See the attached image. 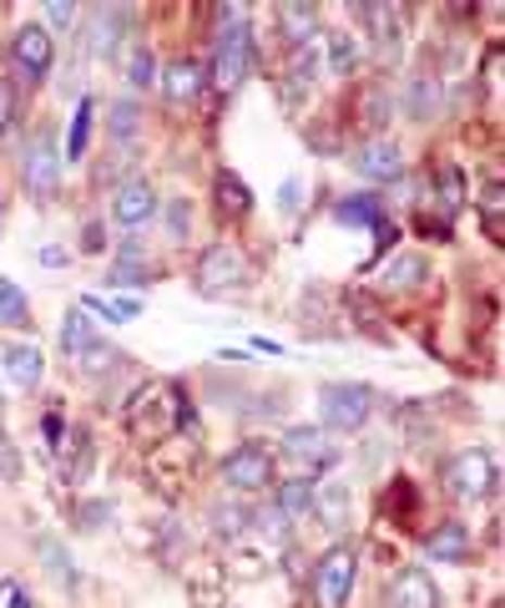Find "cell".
I'll return each instance as SVG.
<instances>
[{"instance_id": "32", "label": "cell", "mask_w": 505, "mask_h": 608, "mask_svg": "<svg viewBox=\"0 0 505 608\" xmlns=\"http://www.w3.org/2000/svg\"><path fill=\"white\" fill-rule=\"evenodd\" d=\"M217 528L238 537V533L248 528V512H243V507H217Z\"/></svg>"}, {"instance_id": "34", "label": "cell", "mask_w": 505, "mask_h": 608, "mask_svg": "<svg viewBox=\"0 0 505 608\" xmlns=\"http://www.w3.org/2000/svg\"><path fill=\"white\" fill-rule=\"evenodd\" d=\"M46 21H51V26H76V5L72 0H56V5L46 11Z\"/></svg>"}, {"instance_id": "1", "label": "cell", "mask_w": 505, "mask_h": 608, "mask_svg": "<svg viewBox=\"0 0 505 608\" xmlns=\"http://www.w3.org/2000/svg\"><path fill=\"white\" fill-rule=\"evenodd\" d=\"M248 57H253L248 11L243 5H223V11H217V46H213V82L217 87H238L248 76Z\"/></svg>"}, {"instance_id": "20", "label": "cell", "mask_w": 505, "mask_h": 608, "mask_svg": "<svg viewBox=\"0 0 505 608\" xmlns=\"http://www.w3.org/2000/svg\"><path fill=\"white\" fill-rule=\"evenodd\" d=\"M278 26H283V36H289V41H314V30H318V11L314 5H283V11H278Z\"/></svg>"}, {"instance_id": "30", "label": "cell", "mask_w": 505, "mask_h": 608, "mask_svg": "<svg viewBox=\"0 0 505 608\" xmlns=\"http://www.w3.org/2000/svg\"><path fill=\"white\" fill-rule=\"evenodd\" d=\"M217 194H223V208H232V213H248V188L238 178H228V173H223V178H217Z\"/></svg>"}, {"instance_id": "14", "label": "cell", "mask_w": 505, "mask_h": 608, "mask_svg": "<svg viewBox=\"0 0 505 608\" xmlns=\"http://www.w3.org/2000/svg\"><path fill=\"white\" fill-rule=\"evenodd\" d=\"M283 451H289L293 461H303V467H318V461H329V431L324 426H289L283 431Z\"/></svg>"}, {"instance_id": "17", "label": "cell", "mask_w": 505, "mask_h": 608, "mask_svg": "<svg viewBox=\"0 0 505 608\" xmlns=\"http://www.w3.org/2000/svg\"><path fill=\"white\" fill-rule=\"evenodd\" d=\"M425 274H430V269H425L419 253H394L379 280H384V289H415V284H425Z\"/></svg>"}, {"instance_id": "23", "label": "cell", "mask_w": 505, "mask_h": 608, "mask_svg": "<svg viewBox=\"0 0 505 608\" xmlns=\"http://www.w3.org/2000/svg\"><path fill=\"white\" fill-rule=\"evenodd\" d=\"M278 512L283 518H303V512H314V482H283L278 487Z\"/></svg>"}, {"instance_id": "13", "label": "cell", "mask_w": 505, "mask_h": 608, "mask_svg": "<svg viewBox=\"0 0 505 608\" xmlns=\"http://www.w3.org/2000/svg\"><path fill=\"white\" fill-rule=\"evenodd\" d=\"M390 608H440V588L425 568H404L390 588Z\"/></svg>"}, {"instance_id": "11", "label": "cell", "mask_w": 505, "mask_h": 608, "mask_svg": "<svg viewBox=\"0 0 505 608\" xmlns=\"http://www.w3.org/2000/svg\"><path fill=\"white\" fill-rule=\"evenodd\" d=\"M152 208H157V194H152V183L147 178H131L116 188L112 198V219L122 223V228H137V223L152 219Z\"/></svg>"}, {"instance_id": "19", "label": "cell", "mask_w": 505, "mask_h": 608, "mask_svg": "<svg viewBox=\"0 0 505 608\" xmlns=\"http://www.w3.org/2000/svg\"><path fill=\"white\" fill-rule=\"evenodd\" d=\"M359 61H364L359 36H354V30H333V36H329V66H333V72L349 76Z\"/></svg>"}, {"instance_id": "5", "label": "cell", "mask_w": 505, "mask_h": 608, "mask_svg": "<svg viewBox=\"0 0 505 608\" xmlns=\"http://www.w3.org/2000/svg\"><path fill=\"white\" fill-rule=\"evenodd\" d=\"M445 487L455 492V497H465V502H480V497H491V492H495V457H491V451H480V446L460 451V457L450 461Z\"/></svg>"}, {"instance_id": "6", "label": "cell", "mask_w": 505, "mask_h": 608, "mask_svg": "<svg viewBox=\"0 0 505 608\" xmlns=\"http://www.w3.org/2000/svg\"><path fill=\"white\" fill-rule=\"evenodd\" d=\"M51 57H56V41H51V30L36 26V21H26V26L11 36V61H15V72L30 76V82H41V76L51 72Z\"/></svg>"}, {"instance_id": "35", "label": "cell", "mask_w": 505, "mask_h": 608, "mask_svg": "<svg viewBox=\"0 0 505 608\" xmlns=\"http://www.w3.org/2000/svg\"><path fill=\"white\" fill-rule=\"evenodd\" d=\"M11 107H15V97H11V87L0 82V137H5V127H11Z\"/></svg>"}, {"instance_id": "7", "label": "cell", "mask_w": 505, "mask_h": 608, "mask_svg": "<svg viewBox=\"0 0 505 608\" xmlns=\"http://www.w3.org/2000/svg\"><path fill=\"white\" fill-rule=\"evenodd\" d=\"M223 476H228L232 492H263V487H274V457L263 446H238L223 461Z\"/></svg>"}, {"instance_id": "3", "label": "cell", "mask_w": 505, "mask_h": 608, "mask_svg": "<svg viewBox=\"0 0 505 608\" xmlns=\"http://www.w3.org/2000/svg\"><path fill=\"white\" fill-rule=\"evenodd\" d=\"M253 284V264L238 244H213L198 264V289L202 295H228V289H248Z\"/></svg>"}, {"instance_id": "25", "label": "cell", "mask_w": 505, "mask_h": 608, "mask_svg": "<svg viewBox=\"0 0 505 608\" xmlns=\"http://www.w3.org/2000/svg\"><path fill=\"white\" fill-rule=\"evenodd\" d=\"M112 133H116V142H137V133H142L137 102H112Z\"/></svg>"}, {"instance_id": "37", "label": "cell", "mask_w": 505, "mask_h": 608, "mask_svg": "<svg viewBox=\"0 0 505 608\" xmlns=\"http://www.w3.org/2000/svg\"><path fill=\"white\" fill-rule=\"evenodd\" d=\"M485 213H491V219H495V213H501V188H495V183H491V188H485Z\"/></svg>"}, {"instance_id": "10", "label": "cell", "mask_w": 505, "mask_h": 608, "mask_svg": "<svg viewBox=\"0 0 505 608\" xmlns=\"http://www.w3.org/2000/svg\"><path fill=\"white\" fill-rule=\"evenodd\" d=\"M0 371H5V381H11L15 390H36L41 386V375H46V360H41L36 345L11 340L5 350H0Z\"/></svg>"}, {"instance_id": "4", "label": "cell", "mask_w": 505, "mask_h": 608, "mask_svg": "<svg viewBox=\"0 0 505 608\" xmlns=\"http://www.w3.org/2000/svg\"><path fill=\"white\" fill-rule=\"evenodd\" d=\"M354 573H359V558H354V548H349V543H339V548L324 553V558H318V568H314L318 604H324V608H344L349 594H354Z\"/></svg>"}, {"instance_id": "27", "label": "cell", "mask_w": 505, "mask_h": 608, "mask_svg": "<svg viewBox=\"0 0 505 608\" xmlns=\"http://www.w3.org/2000/svg\"><path fill=\"white\" fill-rule=\"evenodd\" d=\"M87 133H91V102H76V117H72V137H66V158H81L87 152Z\"/></svg>"}, {"instance_id": "26", "label": "cell", "mask_w": 505, "mask_h": 608, "mask_svg": "<svg viewBox=\"0 0 505 608\" xmlns=\"http://www.w3.org/2000/svg\"><path fill=\"white\" fill-rule=\"evenodd\" d=\"M122 21H127L122 11H101V15H97V30H91V36H97V57H112V51H116Z\"/></svg>"}, {"instance_id": "8", "label": "cell", "mask_w": 505, "mask_h": 608, "mask_svg": "<svg viewBox=\"0 0 505 608\" xmlns=\"http://www.w3.org/2000/svg\"><path fill=\"white\" fill-rule=\"evenodd\" d=\"M21 178H26L30 194H56L61 183V152L51 137H36L26 152H21Z\"/></svg>"}, {"instance_id": "22", "label": "cell", "mask_w": 505, "mask_h": 608, "mask_svg": "<svg viewBox=\"0 0 505 608\" xmlns=\"http://www.w3.org/2000/svg\"><path fill=\"white\" fill-rule=\"evenodd\" d=\"M91 340H97V325L87 320V310H72L66 325H61V350H66V356H81Z\"/></svg>"}, {"instance_id": "36", "label": "cell", "mask_w": 505, "mask_h": 608, "mask_svg": "<svg viewBox=\"0 0 505 608\" xmlns=\"http://www.w3.org/2000/svg\"><path fill=\"white\" fill-rule=\"evenodd\" d=\"M278 198H283V213H293V208H299V183H283V194Z\"/></svg>"}, {"instance_id": "15", "label": "cell", "mask_w": 505, "mask_h": 608, "mask_svg": "<svg viewBox=\"0 0 505 608\" xmlns=\"http://www.w3.org/2000/svg\"><path fill=\"white\" fill-rule=\"evenodd\" d=\"M425 548H430L434 563H460L465 553H470V528H465V522H440Z\"/></svg>"}, {"instance_id": "16", "label": "cell", "mask_w": 505, "mask_h": 608, "mask_svg": "<svg viewBox=\"0 0 505 608\" xmlns=\"http://www.w3.org/2000/svg\"><path fill=\"white\" fill-rule=\"evenodd\" d=\"M314 512L329 528H344L349 522V487L344 482H324V487H314Z\"/></svg>"}, {"instance_id": "31", "label": "cell", "mask_w": 505, "mask_h": 608, "mask_svg": "<svg viewBox=\"0 0 505 608\" xmlns=\"http://www.w3.org/2000/svg\"><path fill=\"white\" fill-rule=\"evenodd\" d=\"M339 219H359V223H375V219H379V208H375V198H349V203L339 208Z\"/></svg>"}, {"instance_id": "18", "label": "cell", "mask_w": 505, "mask_h": 608, "mask_svg": "<svg viewBox=\"0 0 505 608\" xmlns=\"http://www.w3.org/2000/svg\"><path fill=\"white\" fill-rule=\"evenodd\" d=\"M0 325H11V330L30 325V299L21 295V284L5 280V274H0Z\"/></svg>"}, {"instance_id": "12", "label": "cell", "mask_w": 505, "mask_h": 608, "mask_svg": "<svg viewBox=\"0 0 505 608\" xmlns=\"http://www.w3.org/2000/svg\"><path fill=\"white\" fill-rule=\"evenodd\" d=\"M202 87H207V72H202V61H192V57L173 61V66L162 72V91H167V102H177V107L198 102Z\"/></svg>"}, {"instance_id": "24", "label": "cell", "mask_w": 505, "mask_h": 608, "mask_svg": "<svg viewBox=\"0 0 505 608\" xmlns=\"http://www.w3.org/2000/svg\"><path fill=\"white\" fill-rule=\"evenodd\" d=\"M314 76H318L314 46H293V61H289V91H293V97H303V91L314 87Z\"/></svg>"}, {"instance_id": "33", "label": "cell", "mask_w": 505, "mask_h": 608, "mask_svg": "<svg viewBox=\"0 0 505 608\" xmlns=\"http://www.w3.org/2000/svg\"><path fill=\"white\" fill-rule=\"evenodd\" d=\"M147 274H152L147 264H116V269H112V284H142Z\"/></svg>"}, {"instance_id": "2", "label": "cell", "mask_w": 505, "mask_h": 608, "mask_svg": "<svg viewBox=\"0 0 505 608\" xmlns=\"http://www.w3.org/2000/svg\"><path fill=\"white\" fill-rule=\"evenodd\" d=\"M318 411H324V431H359L375 415V390L354 386V381H333L318 390Z\"/></svg>"}, {"instance_id": "9", "label": "cell", "mask_w": 505, "mask_h": 608, "mask_svg": "<svg viewBox=\"0 0 505 608\" xmlns=\"http://www.w3.org/2000/svg\"><path fill=\"white\" fill-rule=\"evenodd\" d=\"M354 173L369 183H400L404 178V152L394 148V142H384V137H375V142H364L359 152H354Z\"/></svg>"}, {"instance_id": "29", "label": "cell", "mask_w": 505, "mask_h": 608, "mask_svg": "<svg viewBox=\"0 0 505 608\" xmlns=\"http://www.w3.org/2000/svg\"><path fill=\"white\" fill-rule=\"evenodd\" d=\"M76 365H81L87 375H106V371L116 365V350H112V345H101V340H91L87 350L76 356Z\"/></svg>"}, {"instance_id": "21", "label": "cell", "mask_w": 505, "mask_h": 608, "mask_svg": "<svg viewBox=\"0 0 505 608\" xmlns=\"http://www.w3.org/2000/svg\"><path fill=\"white\" fill-rule=\"evenodd\" d=\"M81 310L97 314V320H106V325H122V320H137L142 305H137V299H97V295H87L81 299Z\"/></svg>"}, {"instance_id": "28", "label": "cell", "mask_w": 505, "mask_h": 608, "mask_svg": "<svg viewBox=\"0 0 505 608\" xmlns=\"http://www.w3.org/2000/svg\"><path fill=\"white\" fill-rule=\"evenodd\" d=\"M127 76H131V87H152V82H157V57H152V51H147V46H137V51H131V61H127Z\"/></svg>"}]
</instances>
